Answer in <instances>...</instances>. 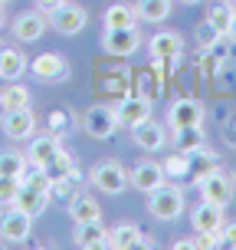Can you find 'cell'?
Instances as JSON below:
<instances>
[{
  "instance_id": "obj_7",
  "label": "cell",
  "mask_w": 236,
  "mask_h": 250,
  "mask_svg": "<svg viewBox=\"0 0 236 250\" xmlns=\"http://www.w3.org/2000/svg\"><path fill=\"white\" fill-rule=\"evenodd\" d=\"M30 73L43 83H62V79H69V60L62 53H39L30 62Z\"/></svg>"
},
{
  "instance_id": "obj_27",
  "label": "cell",
  "mask_w": 236,
  "mask_h": 250,
  "mask_svg": "<svg viewBox=\"0 0 236 250\" xmlns=\"http://www.w3.org/2000/svg\"><path fill=\"white\" fill-rule=\"evenodd\" d=\"M46 175H50V181H79V168H75V162L66 151H59V155L46 165Z\"/></svg>"
},
{
  "instance_id": "obj_8",
  "label": "cell",
  "mask_w": 236,
  "mask_h": 250,
  "mask_svg": "<svg viewBox=\"0 0 236 250\" xmlns=\"http://www.w3.org/2000/svg\"><path fill=\"white\" fill-rule=\"evenodd\" d=\"M30 230H33V217H30L26 211H20V208H13V204H10V211L0 214V237H3V240L20 244V240L30 237Z\"/></svg>"
},
{
  "instance_id": "obj_44",
  "label": "cell",
  "mask_w": 236,
  "mask_h": 250,
  "mask_svg": "<svg viewBox=\"0 0 236 250\" xmlns=\"http://www.w3.org/2000/svg\"><path fill=\"white\" fill-rule=\"evenodd\" d=\"M0 3H10V0H0Z\"/></svg>"
},
{
  "instance_id": "obj_28",
  "label": "cell",
  "mask_w": 236,
  "mask_h": 250,
  "mask_svg": "<svg viewBox=\"0 0 236 250\" xmlns=\"http://www.w3.org/2000/svg\"><path fill=\"white\" fill-rule=\"evenodd\" d=\"M174 145L181 155H190L203 145V125H190V128H174Z\"/></svg>"
},
{
  "instance_id": "obj_12",
  "label": "cell",
  "mask_w": 236,
  "mask_h": 250,
  "mask_svg": "<svg viewBox=\"0 0 236 250\" xmlns=\"http://www.w3.org/2000/svg\"><path fill=\"white\" fill-rule=\"evenodd\" d=\"M203 105H200L197 99H177L174 105H171V112H167V122H171V128H190V125H203Z\"/></svg>"
},
{
  "instance_id": "obj_39",
  "label": "cell",
  "mask_w": 236,
  "mask_h": 250,
  "mask_svg": "<svg viewBox=\"0 0 236 250\" xmlns=\"http://www.w3.org/2000/svg\"><path fill=\"white\" fill-rule=\"evenodd\" d=\"M226 40L236 46V17H233V23H230V33H226Z\"/></svg>"
},
{
  "instance_id": "obj_32",
  "label": "cell",
  "mask_w": 236,
  "mask_h": 250,
  "mask_svg": "<svg viewBox=\"0 0 236 250\" xmlns=\"http://www.w3.org/2000/svg\"><path fill=\"white\" fill-rule=\"evenodd\" d=\"M17 191H20V178L0 175V204H3V208H10L13 201H17Z\"/></svg>"
},
{
  "instance_id": "obj_6",
  "label": "cell",
  "mask_w": 236,
  "mask_h": 250,
  "mask_svg": "<svg viewBox=\"0 0 236 250\" xmlns=\"http://www.w3.org/2000/svg\"><path fill=\"white\" fill-rule=\"evenodd\" d=\"M200 194H203V201H213V204H220V208H226L230 201H233V188L236 181L226 171H220V168H213L207 178H200Z\"/></svg>"
},
{
  "instance_id": "obj_37",
  "label": "cell",
  "mask_w": 236,
  "mask_h": 250,
  "mask_svg": "<svg viewBox=\"0 0 236 250\" xmlns=\"http://www.w3.org/2000/svg\"><path fill=\"white\" fill-rule=\"evenodd\" d=\"M220 237H223V247H233V250H236V221L223 224V230H220Z\"/></svg>"
},
{
  "instance_id": "obj_29",
  "label": "cell",
  "mask_w": 236,
  "mask_h": 250,
  "mask_svg": "<svg viewBox=\"0 0 236 250\" xmlns=\"http://www.w3.org/2000/svg\"><path fill=\"white\" fill-rule=\"evenodd\" d=\"M23 105H30V89L26 86H3V92H0V109L3 112L23 109Z\"/></svg>"
},
{
  "instance_id": "obj_42",
  "label": "cell",
  "mask_w": 236,
  "mask_h": 250,
  "mask_svg": "<svg viewBox=\"0 0 236 250\" xmlns=\"http://www.w3.org/2000/svg\"><path fill=\"white\" fill-rule=\"evenodd\" d=\"M230 178H233V181H236V165H233V175H230Z\"/></svg>"
},
{
  "instance_id": "obj_17",
  "label": "cell",
  "mask_w": 236,
  "mask_h": 250,
  "mask_svg": "<svg viewBox=\"0 0 236 250\" xmlns=\"http://www.w3.org/2000/svg\"><path fill=\"white\" fill-rule=\"evenodd\" d=\"M131 135H135V145L145 148V151H161L164 142H167V132H164L158 122H151V119H145L141 125H135Z\"/></svg>"
},
{
  "instance_id": "obj_20",
  "label": "cell",
  "mask_w": 236,
  "mask_h": 250,
  "mask_svg": "<svg viewBox=\"0 0 236 250\" xmlns=\"http://www.w3.org/2000/svg\"><path fill=\"white\" fill-rule=\"evenodd\" d=\"M213 168H217V155H213L207 145H200L197 151H190V155H187V181H194V185H197L200 178H207Z\"/></svg>"
},
{
  "instance_id": "obj_22",
  "label": "cell",
  "mask_w": 236,
  "mask_h": 250,
  "mask_svg": "<svg viewBox=\"0 0 236 250\" xmlns=\"http://www.w3.org/2000/svg\"><path fill=\"white\" fill-rule=\"evenodd\" d=\"M26 69H30V62H26V56L20 50H13V46H3V50H0V79L17 83Z\"/></svg>"
},
{
  "instance_id": "obj_14",
  "label": "cell",
  "mask_w": 236,
  "mask_h": 250,
  "mask_svg": "<svg viewBox=\"0 0 236 250\" xmlns=\"http://www.w3.org/2000/svg\"><path fill=\"white\" fill-rule=\"evenodd\" d=\"M128 181L135 185V191H154V188L164 185V168L161 162H138L135 168H131V175H128Z\"/></svg>"
},
{
  "instance_id": "obj_18",
  "label": "cell",
  "mask_w": 236,
  "mask_h": 250,
  "mask_svg": "<svg viewBox=\"0 0 236 250\" xmlns=\"http://www.w3.org/2000/svg\"><path fill=\"white\" fill-rule=\"evenodd\" d=\"M46 204H50V191H39V188H30V185H23V181H20V191H17L13 208L26 211L30 217H39V214L46 211Z\"/></svg>"
},
{
  "instance_id": "obj_23",
  "label": "cell",
  "mask_w": 236,
  "mask_h": 250,
  "mask_svg": "<svg viewBox=\"0 0 236 250\" xmlns=\"http://www.w3.org/2000/svg\"><path fill=\"white\" fill-rule=\"evenodd\" d=\"M141 244V230H138V224H115L112 230H109V237H105V247L112 250H131Z\"/></svg>"
},
{
  "instance_id": "obj_33",
  "label": "cell",
  "mask_w": 236,
  "mask_h": 250,
  "mask_svg": "<svg viewBox=\"0 0 236 250\" xmlns=\"http://www.w3.org/2000/svg\"><path fill=\"white\" fill-rule=\"evenodd\" d=\"M217 40H220V33H217V26H213L210 20H203V23L197 26V46H200V50H210V46L217 43Z\"/></svg>"
},
{
  "instance_id": "obj_4",
  "label": "cell",
  "mask_w": 236,
  "mask_h": 250,
  "mask_svg": "<svg viewBox=\"0 0 236 250\" xmlns=\"http://www.w3.org/2000/svg\"><path fill=\"white\" fill-rule=\"evenodd\" d=\"M89 178H92V185L99 188V191H105V194H122L125 188H128V171H125L118 162H112V158L99 162Z\"/></svg>"
},
{
  "instance_id": "obj_34",
  "label": "cell",
  "mask_w": 236,
  "mask_h": 250,
  "mask_svg": "<svg viewBox=\"0 0 236 250\" xmlns=\"http://www.w3.org/2000/svg\"><path fill=\"white\" fill-rule=\"evenodd\" d=\"M66 128H69V115L62 112V109H59V112H53L50 115V132H53V135H62Z\"/></svg>"
},
{
  "instance_id": "obj_35",
  "label": "cell",
  "mask_w": 236,
  "mask_h": 250,
  "mask_svg": "<svg viewBox=\"0 0 236 250\" xmlns=\"http://www.w3.org/2000/svg\"><path fill=\"white\" fill-rule=\"evenodd\" d=\"M223 138H226V145H230V148H236V112L223 119Z\"/></svg>"
},
{
  "instance_id": "obj_1",
  "label": "cell",
  "mask_w": 236,
  "mask_h": 250,
  "mask_svg": "<svg viewBox=\"0 0 236 250\" xmlns=\"http://www.w3.org/2000/svg\"><path fill=\"white\" fill-rule=\"evenodd\" d=\"M148 211L151 217H158V221H177L181 211H184V194H181V188L177 185H161L148 191Z\"/></svg>"
},
{
  "instance_id": "obj_2",
  "label": "cell",
  "mask_w": 236,
  "mask_h": 250,
  "mask_svg": "<svg viewBox=\"0 0 236 250\" xmlns=\"http://www.w3.org/2000/svg\"><path fill=\"white\" fill-rule=\"evenodd\" d=\"M89 23V13L86 7H79V3H69V0H62L59 7H53L50 10V26L62 37H75V33H82Z\"/></svg>"
},
{
  "instance_id": "obj_41",
  "label": "cell",
  "mask_w": 236,
  "mask_h": 250,
  "mask_svg": "<svg viewBox=\"0 0 236 250\" xmlns=\"http://www.w3.org/2000/svg\"><path fill=\"white\" fill-rule=\"evenodd\" d=\"M181 3H200V0H181Z\"/></svg>"
},
{
  "instance_id": "obj_25",
  "label": "cell",
  "mask_w": 236,
  "mask_h": 250,
  "mask_svg": "<svg viewBox=\"0 0 236 250\" xmlns=\"http://www.w3.org/2000/svg\"><path fill=\"white\" fill-rule=\"evenodd\" d=\"M135 10H138V20H145V23H161V20L171 17V0H138Z\"/></svg>"
},
{
  "instance_id": "obj_3",
  "label": "cell",
  "mask_w": 236,
  "mask_h": 250,
  "mask_svg": "<svg viewBox=\"0 0 236 250\" xmlns=\"http://www.w3.org/2000/svg\"><path fill=\"white\" fill-rule=\"evenodd\" d=\"M82 128H86L92 138H99V142L112 138L115 128H118L115 105H92V109H86V115H82Z\"/></svg>"
},
{
  "instance_id": "obj_13",
  "label": "cell",
  "mask_w": 236,
  "mask_h": 250,
  "mask_svg": "<svg viewBox=\"0 0 236 250\" xmlns=\"http://www.w3.org/2000/svg\"><path fill=\"white\" fill-rule=\"evenodd\" d=\"M148 50H151L154 60L167 62V60H177V56L184 53V40H181L177 30H161V33H154V37H151Z\"/></svg>"
},
{
  "instance_id": "obj_11",
  "label": "cell",
  "mask_w": 236,
  "mask_h": 250,
  "mask_svg": "<svg viewBox=\"0 0 236 250\" xmlns=\"http://www.w3.org/2000/svg\"><path fill=\"white\" fill-rule=\"evenodd\" d=\"M115 115H118V125L125 128H135L145 119H151V99L145 96H125L118 105H115Z\"/></svg>"
},
{
  "instance_id": "obj_5",
  "label": "cell",
  "mask_w": 236,
  "mask_h": 250,
  "mask_svg": "<svg viewBox=\"0 0 236 250\" xmlns=\"http://www.w3.org/2000/svg\"><path fill=\"white\" fill-rule=\"evenodd\" d=\"M141 46V33H138V26H118V30H105V37H102V50L109 53V56H131L138 53Z\"/></svg>"
},
{
  "instance_id": "obj_43",
  "label": "cell",
  "mask_w": 236,
  "mask_h": 250,
  "mask_svg": "<svg viewBox=\"0 0 236 250\" xmlns=\"http://www.w3.org/2000/svg\"><path fill=\"white\" fill-rule=\"evenodd\" d=\"M230 3H233V10H236V0H230Z\"/></svg>"
},
{
  "instance_id": "obj_38",
  "label": "cell",
  "mask_w": 236,
  "mask_h": 250,
  "mask_svg": "<svg viewBox=\"0 0 236 250\" xmlns=\"http://www.w3.org/2000/svg\"><path fill=\"white\" fill-rule=\"evenodd\" d=\"M59 3H62V0H36V7H39V10H46V13H50L53 7H59Z\"/></svg>"
},
{
  "instance_id": "obj_31",
  "label": "cell",
  "mask_w": 236,
  "mask_h": 250,
  "mask_svg": "<svg viewBox=\"0 0 236 250\" xmlns=\"http://www.w3.org/2000/svg\"><path fill=\"white\" fill-rule=\"evenodd\" d=\"M164 168V178H177V181H187V155H171V158H164L161 162Z\"/></svg>"
},
{
  "instance_id": "obj_30",
  "label": "cell",
  "mask_w": 236,
  "mask_h": 250,
  "mask_svg": "<svg viewBox=\"0 0 236 250\" xmlns=\"http://www.w3.org/2000/svg\"><path fill=\"white\" fill-rule=\"evenodd\" d=\"M26 165H30V158H26V155H20V151H0V175L20 178L26 171Z\"/></svg>"
},
{
  "instance_id": "obj_24",
  "label": "cell",
  "mask_w": 236,
  "mask_h": 250,
  "mask_svg": "<svg viewBox=\"0 0 236 250\" xmlns=\"http://www.w3.org/2000/svg\"><path fill=\"white\" fill-rule=\"evenodd\" d=\"M102 23H105V30H118V26H138V10L135 3H112L109 10H105V17H102Z\"/></svg>"
},
{
  "instance_id": "obj_9",
  "label": "cell",
  "mask_w": 236,
  "mask_h": 250,
  "mask_svg": "<svg viewBox=\"0 0 236 250\" xmlns=\"http://www.w3.org/2000/svg\"><path fill=\"white\" fill-rule=\"evenodd\" d=\"M33 132H36V115L30 112V105L3 112V135L7 138L20 142V138H33Z\"/></svg>"
},
{
  "instance_id": "obj_21",
  "label": "cell",
  "mask_w": 236,
  "mask_h": 250,
  "mask_svg": "<svg viewBox=\"0 0 236 250\" xmlns=\"http://www.w3.org/2000/svg\"><path fill=\"white\" fill-rule=\"evenodd\" d=\"M66 208H69V217H73L75 224H82V221H99V217H102L99 201L89 198V194H82V191H75L73 201H69Z\"/></svg>"
},
{
  "instance_id": "obj_19",
  "label": "cell",
  "mask_w": 236,
  "mask_h": 250,
  "mask_svg": "<svg viewBox=\"0 0 236 250\" xmlns=\"http://www.w3.org/2000/svg\"><path fill=\"white\" fill-rule=\"evenodd\" d=\"M105 237H109V230L102 227V217L99 221H82V224H75V247L82 250H95V247H105Z\"/></svg>"
},
{
  "instance_id": "obj_36",
  "label": "cell",
  "mask_w": 236,
  "mask_h": 250,
  "mask_svg": "<svg viewBox=\"0 0 236 250\" xmlns=\"http://www.w3.org/2000/svg\"><path fill=\"white\" fill-rule=\"evenodd\" d=\"M158 92H161V86H158V83H154V79L145 73V76H141V92H138V96H145V99H154Z\"/></svg>"
},
{
  "instance_id": "obj_15",
  "label": "cell",
  "mask_w": 236,
  "mask_h": 250,
  "mask_svg": "<svg viewBox=\"0 0 236 250\" xmlns=\"http://www.w3.org/2000/svg\"><path fill=\"white\" fill-rule=\"evenodd\" d=\"M62 151L59 145V135H53V132H46V135L39 138H30V148H26V158H30V165H39V168H46V165L56 158Z\"/></svg>"
},
{
  "instance_id": "obj_40",
  "label": "cell",
  "mask_w": 236,
  "mask_h": 250,
  "mask_svg": "<svg viewBox=\"0 0 236 250\" xmlns=\"http://www.w3.org/2000/svg\"><path fill=\"white\" fill-rule=\"evenodd\" d=\"M7 23V13H3V3H0V26Z\"/></svg>"
},
{
  "instance_id": "obj_26",
  "label": "cell",
  "mask_w": 236,
  "mask_h": 250,
  "mask_svg": "<svg viewBox=\"0 0 236 250\" xmlns=\"http://www.w3.org/2000/svg\"><path fill=\"white\" fill-rule=\"evenodd\" d=\"M233 17H236V10H233V3H230V0H217V3H210V7H207V20L217 26V33H220V37H226V33H230Z\"/></svg>"
},
{
  "instance_id": "obj_16",
  "label": "cell",
  "mask_w": 236,
  "mask_h": 250,
  "mask_svg": "<svg viewBox=\"0 0 236 250\" xmlns=\"http://www.w3.org/2000/svg\"><path fill=\"white\" fill-rule=\"evenodd\" d=\"M43 33H46V20L39 10H26L13 20V37L23 40V43H36Z\"/></svg>"
},
{
  "instance_id": "obj_10",
  "label": "cell",
  "mask_w": 236,
  "mask_h": 250,
  "mask_svg": "<svg viewBox=\"0 0 236 250\" xmlns=\"http://www.w3.org/2000/svg\"><path fill=\"white\" fill-rule=\"evenodd\" d=\"M190 224L197 234H217V230H223V208L220 204H213V201H200L197 208L190 211Z\"/></svg>"
}]
</instances>
